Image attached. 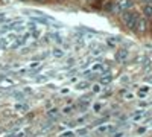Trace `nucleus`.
<instances>
[{"label":"nucleus","instance_id":"obj_1","mask_svg":"<svg viewBox=\"0 0 152 137\" xmlns=\"http://www.w3.org/2000/svg\"><path fill=\"white\" fill-rule=\"evenodd\" d=\"M140 18V15L137 12H125L123 14V23L125 26L131 29V31H135V26H137V21Z\"/></svg>","mask_w":152,"mask_h":137},{"label":"nucleus","instance_id":"obj_2","mask_svg":"<svg viewBox=\"0 0 152 137\" xmlns=\"http://www.w3.org/2000/svg\"><path fill=\"white\" fill-rule=\"evenodd\" d=\"M134 6L132 0H116V5H114V11L116 12H123V11H128Z\"/></svg>","mask_w":152,"mask_h":137},{"label":"nucleus","instance_id":"obj_3","mask_svg":"<svg viewBox=\"0 0 152 137\" xmlns=\"http://www.w3.org/2000/svg\"><path fill=\"white\" fill-rule=\"evenodd\" d=\"M146 31H148V20L143 18V17H140V18H138V21H137L135 32H138V34H145Z\"/></svg>","mask_w":152,"mask_h":137},{"label":"nucleus","instance_id":"obj_4","mask_svg":"<svg viewBox=\"0 0 152 137\" xmlns=\"http://www.w3.org/2000/svg\"><path fill=\"white\" fill-rule=\"evenodd\" d=\"M126 59H128V51L126 49H120L117 52V61L119 63H125Z\"/></svg>","mask_w":152,"mask_h":137},{"label":"nucleus","instance_id":"obj_5","mask_svg":"<svg viewBox=\"0 0 152 137\" xmlns=\"http://www.w3.org/2000/svg\"><path fill=\"white\" fill-rule=\"evenodd\" d=\"M113 81V76H111V73H105V75H102L100 76V79H99V84H102V85H107V84H110Z\"/></svg>","mask_w":152,"mask_h":137},{"label":"nucleus","instance_id":"obj_6","mask_svg":"<svg viewBox=\"0 0 152 137\" xmlns=\"http://www.w3.org/2000/svg\"><path fill=\"white\" fill-rule=\"evenodd\" d=\"M88 87H90V82L88 81H81V82H78L75 85V89L76 90H85V89H88Z\"/></svg>","mask_w":152,"mask_h":137},{"label":"nucleus","instance_id":"obj_7","mask_svg":"<svg viewBox=\"0 0 152 137\" xmlns=\"http://www.w3.org/2000/svg\"><path fill=\"white\" fill-rule=\"evenodd\" d=\"M52 55L55 56V58H64L66 56V52L64 51H62V49H53V51H52Z\"/></svg>","mask_w":152,"mask_h":137},{"label":"nucleus","instance_id":"obj_8","mask_svg":"<svg viewBox=\"0 0 152 137\" xmlns=\"http://www.w3.org/2000/svg\"><path fill=\"white\" fill-rule=\"evenodd\" d=\"M143 12H145L146 17H152V5H145Z\"/></svg>","mask_w":152,"mask_h":137},{"label":"nucleus","instance_id":"obj_9","mask_svg":"<svg viewBox=\"0 0 152 137\" xmlns=\"http://www.w3.org/2000/svg\"><path fill=\"white\" fill-rule=\"evenodd\" d=\"M107 67L104 66V64H94L93 67H91V72H104Z\"/></svg>","mask_w":152,"mask_h":137},{"label":"nucleus","instance_id":"obj_10","mask_svg":"<svg viewBox=\"0 0 152 137\" xmlns=\"http://www.w3.org/2000/svg\"><path fill=\"white\" fill-rule=\"evenodd\" d=\"M35 84H44L46 81H47V76H44V75H41V76H37L35 79Z\"/></svg>","mask_w":152,"mask_h":137},{"label":"nucleus","instance_id":"obj_11","mask_svg":"<svg viewBox=\"0 0 152 137\" xmlns=\"http://www.w3.org/2000/svg\"><path fill=\"white\" fill-rule=\"evenodd\" d=\"M113 128H114V127H111V125H102V127L97 128V131H99V133H105V131H108V130L113 131Z\"/></svg>","mask_w":152,"mask_h":137},{"label":"nucleus","instance_id":"obj_12","mask_svg":"<svg viewBox=\"0 0 152 137\" xmlns=\"http://www.w3.org/2000/svg\"><path fill=\"white\" fill-rule=\"evenodd\" d=\"M8 38H6V37H5V38H0V49H5L6 46H8Z\"/></svg>","mask_w":152,"mask_h":137},{"label":"nucleus","instance_id":"obj_13","mask_svg":"<svg viewBox=\"0 0 152 137\" xmlns=\"http://www.w3.org/2000/svg\"><path fill=\"white\" fill-rule=\"evenodd\" d=\"M93 110L96 111V113H97V111H100V110H102V104H99V102H97V104H94Z\"/></svg>","mask_w":152,"mask_h":137},{"label":"nucleus","instance_id":"obj_14","mask_svg":"<svg viewBox=\"0 0 152 137\" xmlns=\"http://www.w3.org/2000/svg\"><path fill=\"white\" fill-rule=\"evenodd\" d=\"M91 90H93L94 93H99V92H100V85H99V84L93 85V87H91Z\"/></svg>","mask_w":152,"mask_h":137},{"label":"nucleus","instance_id":"obj_15","mask_svg":"<svg viewBox=\"0 0 152 137\" xmlns=\"http://www.w3.org/2000/svg\"><path fill=\"white\" fill-rule=\"evenodd\" d=\"M78 134H79V136H84V134H87V131H85V128H81V130L78 131Z\"/></svg>","mask_w":152,"mask_h":137},{"label":"nucleus","instance_id":"obj_16","mask_svg":"<svg viewBox=\"0 0 152 137\" xmlns=\"http://www.w3.org/2000/svg\"><path fill=\"white\" fill-rule=\"evenodd\" d=\"M62 137H73L72 133H66V134H62Z\"/></svg>","mask_w":152,"mask_h":137},{"label":"nucleus","instance_id":"obj_17","mask_svg":"<svg viewBox=\"0 0 152 137\" xmlns=\"http://www.w3.org/2000/svg\"><path fill=\"white\" fill-rule=\"evenodd\" d=\"M69 92H70V90H69V89H64V90H61V93H62V95H67V93H69Z\"/></svg>","mask_w":152,"mask_h":137},{"label":"nucleus","instance_id":"obj_18","mask_svg":"<svg viewBox=\"0 0 152 137\" xmlns=\"http://www.w3.org/2000/svg\"><path fill=\"white\" fill-rule=\"evenodd\" d=\"M148 82H149V84H152V76H149V78H148Z\"/></svg>","mask_w":152,"mask_h":137},{"label":"nucleus","instance_id":"obj_19","mask_svg":"<svg viewBox=\"0 0 152 137\" xmlns=\"http://www.w3.org/2000/svg\"><path fill=\"white\" fill-rule=\"evenodd\" d=\"M40 2H43V0H40Z\"/></svg>","mask_w":152,"mask_h":137}]
</instances>
